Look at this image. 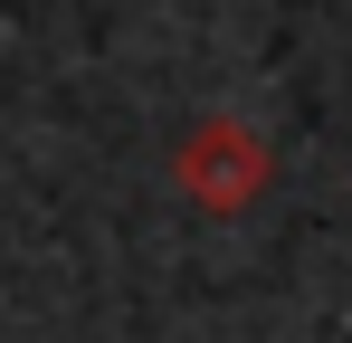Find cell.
<instances>
[{"instance_id":"obj_1","label":"cell","mask_w":352,"mask_h":343,"mask_svg":"<svg viewBox=\"0 0 352 343\" xmlns=\"http://www.w3.org/2000/svg\"><path fill=\"white\" fill-rule=\"evenodd\" d=\"M181 191H190L200 210H248V200L267 191V143H257L248 124H200V134L181 143Z\"/></svg>"}]
</instances>
